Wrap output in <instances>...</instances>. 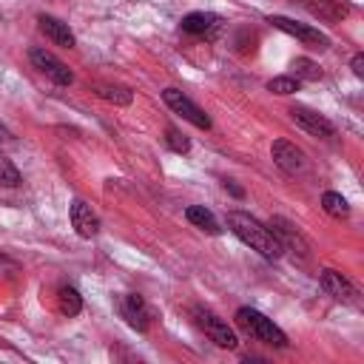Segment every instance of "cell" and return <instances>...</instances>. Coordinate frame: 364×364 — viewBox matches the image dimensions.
Segmentation results:
<instances>
[{
  "instance_id": "obj_1",
  "label": "cell",
  "mask_w": 364,
  "mask_h": 364,
  "mask_svg": "<svg viewBox=\"0 0 364 364\" xmlns=\"http://www.w3.org/2000/svg\"><path fill=\"white\" fill-rule=\"evenodd\" d=\"M228 228L256 253H262L264 259H279L284 250L279 245V239L273 236V230L267 225H262L259 219H253L250 213L245 210H230L228 213Z\"/></svg>"
},
{
  "instance_id": "obj_2",
  "label": "cell",
  "mask_w": 364,
  "mask_h": 364,
  "mask_svg": "<svg viewBox=\"0 0 364 364\" xmlns=\"http://www.w3.org/2000/svg\"><path fill=\"white\" fill-rule=\"evenodd\" d=\"M233 321H236L239 330H245L250 338H256L262 344H270V347H279V350L287 347L284 330L279 324H273V318H267L264 313H259L253 307H239L236 316H233Z\"/></svg>"
},
{
  "instance_id": "obj_3",
  "label": "cell",
  "mask_w": 364,
  "mask_h": 364,
  "mask_svg": "<svg viewBox=\"0 0 364 364\" xmlns=\"http://www.w3.org/2000/svg\"><path fill=\"white\" fill-rule=\"evenodd\" d=\"M267 228H270L273 236L279 239L282 250H287L296 262H307V259H310V245H307V239H304V236L296 230V225H290L284 216H273Z\"/></svg>"
},
{
  "instance_id": "obj_4",
  "label": "cell",
  "mask_w": 364,
  "mask_h": 364,
  "mask_svg": "<svg viewBox=\"0 0 364 364\" xmlns=\"http://www.w3.org/2000/svg\"><path fill=\"white\" fill-rule=\"evenodd\" d=\"M267 23H273L279 31H284V34H290V37L301 40L307 48H318V51H324V48L330 46L327 34H321V31H318V28H313V26L296 23V20H290V17H282V14H270V17H267Z\"/></svg>"
},
{
  "instance_id": "obj_5",
  "label": "cell",
  "mask_w": 364,
  "mask_h": 364,
  "mask_svg": "<svg viewBox=\"0 0 364 364\" xmlns=\"http://www.w3.org/2000/svg\"><path fill=\"white\" fill-rule=\"evenodd\" d=\"M28 60H31V65H34L40 74H46L51 82H57V85H71V82H74V71H71L60 57H54L51 51H46V48H31V51H28Z\"/></svg>"
},
{
  "instance_id": "obj_6",
  "label": "cell",
  "mask_w": 364,
  "mask_h": 364,
  "mask_svg": "<svg viewBox=\"0 0 364 364\" xmlns=\"http://www.w3.org/2000/svg\"><path fill=\"white\" fill-rule=\"evenodd\" d=\"M162 100H165V105H168L173 114H179V117L188 119L191 125H196V128H202V131L210 128V117H208L196 102H191L179 88H165V91H162Z\"/></svg>"
},
{
  "instance_id": "obj_7",
  "label": "cell",
  "mask_w": 364,
  "mask_h": 364,
  "mask_svg": "<svg viewBox=\"0 0 364 364\" xmlns=\"http://www.w3.org/2000/svg\"><path fill=\"white\" fill-rule=\"evenodd\" d=\"M193 318H196V324L208 333V338L216 344V347H225V350H233L239 341H236V333L219 318V316H213L210 310H205V307H193Z\"/></svg>"
},
{
  "instance_id": "obj_8",
  "label": "cell",
  "mask_w": 364,
  "mask_h": 364,
  "mask_svg": "<svg viewBox=\"0 0 364 364\" xmlns=\"http://www.w3.org/2000/svg\"><path fill=\"white\" fill-rule=\"evenodd\" d=\"M290 119L299 128H304L307 134H313V136H333V131H336L333 122L324 114H318V111H313L307 105H293L290 108Z\"/></svg>"
},
{
  "instance_id": "obj_9",
  "label": "cell",
  "mask_w": 364,
  "mask_h": 364,
  "mask_svg": "<svg viewBox=\"0 0 364 364\" xmlns=\"http://www.w3.org/2000/svg\"><path fill=\"white\" fill-rule=\"evenodd\" d=\"M321 287L333 296V299H338V301H347V304H358V290H355V284L347 279V276H341L338 270H321Z\"/></svg>"
},
{
  "instance_id": "obj_10",
  "label": "cell",
  "mask_w": 364,
  "mask_h": 364,
  "mask_svg": "<svg viewBox=\"0 0 364 364\" xmlns=\"http://www.w3.org/2000/svg\"><path fill=\"white\" fill-rule=\"evenodd\" d=\"M119 313L134 330H148V324H151V310L142 301V296H136V293H128L119 299Z\"/></svg>"
},
{
  "instance_id": "obj_11",
  "label": "cell",
  "mask_w": 364,
  "mask_h": 364,
  "mask_svg": "<svg viewBox=\"0 0 364 364\" xmlns=\"http://www.w3.org/2000/svg\"><path fill=\"white\" fill-rule=\"evenodd\" d=\"M270 154H273V162H276L282 171H287V173H296V171L304 168V151L296 148V145L287 142V139H276L273 148H270Z\"/></svg>"
},
{
  "instance_id": "obj_12",
  "label": "cell",
  "mask_w": 364,
  "mask_h": 364,
  "mask_svg": "<svg viewBox=\"0 0 364 364\" xmlns=\"http://www.w3.org/2000/svg\"><path fill=\"white\" fill-rule=\"evenodd\" d=\"M71 225H74V230L82 239H94L100 233V219L91 210V205H85L82 199H74L71 202Z\"/></svg>"
},
{
  "instance_id": "obj_13",
  "label": "cell",
  "mask_w": 364,
  "mask_h": 364,
  "mask_svg": "<svg viewBox=\"0 0 364 364\" xmlns=\"http://www.w3.org/2000/svg\"><path fill=\"white\" fill-rule=\"evenodd\" d=\"M37 23H40V31H43L54 46H63V48H71V46H74V31L68 28V23H63V20L51 17V14H40Z\"/></svg>"
},
{
  "instance_id": "obj_14",
  "label": "cell",
  "mask_w": 364,
  "mask_h": 364,
  "mask_svg": "<svg viewBox=\"0 0 364 364\" xmlns=\"http://www.w3.org/2000/svg\"><path fill=\"white\" fill-rule=\"evenodd\" d=\"M179 26H182V31H188V34H213L216 26H219V17L210 14V11H191V14L182 17Z\"/></svg>"
},
{
  "instance_id": "obj_15",
  "label": "cell",
  "mask_w": 364,
  "mask_h": 364,
  "mask_svg": "<svg viewBox=\"0 0 364 364\" xmlns=\"http://www.w3.org/2000/svg\"><path fill=\"white\" fill-rule=\"evenodd\" d=\"M304 6L316 14V17H321V20H341L344 14H350V9L341 3V0H304Z\"/></svg>"
},
{
  "instance_id": "obj_16",
  "label": "cell",
  "mask_w": 364,
  "mask_h": 364,
  "mask_svg": "<svg viewBox=\"0 0 364 364\" xmlns=\"http://www.w3.org/2000/svg\"><path fill=\"white\" fill-rule=\"evenodd\" d=\"M185 219L191 222V225H196V228H202L205 233H222V228H219V222H216V216L205 208V205H191L188 210H185Z\"/></svg>"
},
{
  "instance_id": "obj_17",
  "label": "cell",
  "mask_w": 364,
  "mask_h": 364,
  "mask_svg": "<svg viewBox=\"0 0 364 364\" xmlns=\"http://www.w3.org/2000/svg\"><path fill=\"white\" fill-rule=\"evenodd\" d=\"M94 91H97L100 100L114 102V105H131V100H134V94L125 85H97Z\"/></svg>"
},
{
  "instance_id": "obj_18",
  "label": "cell",
  "mask_w": 364,
  "mask_h": 364,
  "mask_svg": "<svg viewBox=\"0 0 364 364\" xmlns=\"http://www.w3.org/2000/svg\"><path fill=\"white\" fill-rule=\"evenodd\" d=\"M321 208H324L330 216H336V219L350 216V205H347V199H344L341 193H336V191H327V193L321 196Z\"/></svg>"
},
{
  "instance_id": "obj_19",
  "label": "cell",
  "mask_w": 364,
  "mask_h": 364,
  "mask_svg": "<svg viewBox=\"0 0 364 364\" xmlns=\"http://www.w3.org/2000/svg\"><path fill=\"white\" fill-rule=\"evenodd\" d=\"M57 301H60V310L65 313V316H77L80 310H82V299H80V293L74 290V287H60V293H57Z\"/></svg>"
},
{
  "instance_id": "obj_20",
  "label": "cell",
  "mask_w": 364,
  "mask_h": 364,
  "mask_svg": "<svg viewBox=\"0 0 364 364\" xmlns=\"http://www.w3.org/2000/svg\"><path fill=\"white\" fill-rule=\"evenodd\" d=\"M293 74H296V80H310V82L321 80V68L307 57H296L293 60Z\"/></svg>"
},
{
  "instance_id": "obj_21",
  "label": "cell",
  "mask_w": 364,
  "mask_h": 364,
  "mask_svg": "<svg viewBox=\"0 0 364 364\" xmlns=\"http://www.w3.org/2000/svg\"><path fill=\"white\" fill-rule=\"evenodd\" d=\"M165 145H168L173 154H188V151H191V139H188L182 131H176V128H165Z\"/></svg>"
},
{
  "instance_id": "obj_22",
  "label": "cell",
  "mask_w": 364,
  "mask_h": 364,
  "mask_svg": "<svg viewBox=\"0 0 364 364\" xmlns=\"http://www.w3.org/2000/svg\"><path fill=\"white\" fill-rule=\"evenodd\" d=\"M23 179H20V171L11 165V159H6L3 154H0V185L3 188H17Z\"/></svg>"
},
{
  "instance_id": "obj_23",
  "label": "cell",
  "mask_w": 364,
  "mask_h": 364,
  "mask_svg": "<svg viewBox=\"0 0 364 364\" xmlns=\"http://www.w3.org/2000/svg\"><path fill=\"white\" fill-rule=\"evenodd\" d=\"M267 91L279 94V97H287V94H296L299 91V80L296 77H273L267 82Z\"/></svg>"
},
{
  "instance_id": "obj_24",
  "label": "cell",
  "mask_w": 364,
  "mask_h": 364,
  "mask_svg": "<svg viewBox=\"0 0 364 364\" xmlns=\"http://www.w3.org/2000/svg\"><path fill=\"white\" fill-rule=\"evenodd\" d=\"M350 65H353V74H355V77H364V54H355Z\"/></svg>"
},
{
  "instance_id": "obj_25",
  "label": "cell",
  "mask_w": 364,
  "mask_h": 364,
  "mask_svg": "<svg viewBox=\"0 0 364 364\" xmlns=\"http://www.w3.org/2000/svg\"><path fill=\"white\" fill-rule=\"evenodd\" d=\"M11 142H14V136H11V131H9L6 125H0V148H3V145H11Z\"/></svg>"
}]
</instances>
